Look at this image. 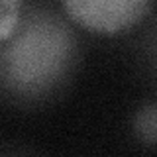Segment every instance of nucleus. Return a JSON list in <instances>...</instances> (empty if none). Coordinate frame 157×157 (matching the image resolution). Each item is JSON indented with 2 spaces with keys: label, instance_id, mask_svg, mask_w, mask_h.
Returning <instances> with one entry per match:
<instances>
[{
  "label": "nucleus",
  "instance_id": "nucleus-1",
  "mask_svg": "<svg viewBox=\"0 0 157 157\" xmlns=\"http://www.w3.org/2000/svg\"><path fill=\"white\" fill-rule=\"evenodd\" d=\"M77 61L71 26L49 8H32L0 45V86L16 98L55 92Z\"/></svg>",
  "mask_w": 157,
  "mask_h": 157
},
{
  "label": "nucleus",
  "instance_id": "nucleus-2",
  "mask_svg": "<svg viewBox=\"0 0 157 157\" xmlns=\"http://www.w3.org/2000/svg\"><path fill=\"white\" fill-rule=\"evenodd\" d=\"M67 12L98 32H118L141 20L149 10L147 0H69Z\"/></svg>",
  "mask_w": 157,
  "mask_h": 157
},
{
  "label": "nucleus",
  "instance_id": "nucleus-3",
  "mask_svg": "<svg viewBox=\"0 0 157 157\" xmlns=\"http://www.w3.org/2000/svg\"><path fill=\"white\" fill-rule=\"evenodd\" d=\"M136 136L145 144H157V104L140 108L134 120Z\"/></svg>",
  "mask_w": 157,
  "mask_h": 157
},
{
  "label": "nucleus",
  "instance_id": "nucleus-4",
  "mask_svg": "<svg viewBox=\"0 0 157 157\" xmlns=\"http://www.w3.org/2000/svg\"><path fill=\"white\" fill-rule=\"evenodd\" d=\"M22 4L16 0H0V39L8 37L20 20Z\"/></svg>",
  "mask_w": 157,
  "mask_h": 157
}]
</instances>
